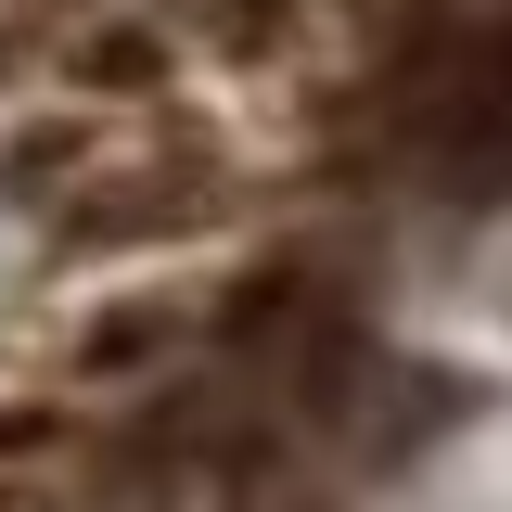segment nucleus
<instances>
[{
    "instance_id": "f257e3e1",
    "label": "nucleus",
    "mask_w": 512,
    "mask_h": 512,
    "mask_svg": "<svg viewBox=\"0 0 512 512\" xmlns=\"http://www.w3.org/2000/svg\"><path fill=\"white\" fill-rule=\"evenodd\" d=\"M384 141H397L410 180H436V192H512V26L448 13L423 52H397Z\"/></svg>"
}]
</instances>
